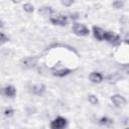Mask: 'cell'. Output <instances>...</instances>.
<instances>
[{
	"instance_id": "5b68a950",
	"label": "cell",
	"mask_w": 129,
	"mask_h": 129,
	"mask_svg": "<svg viewBox=\"0 0 129 129\" xmlns=\"http://www.w3.org/2000/svg\"><path fill=\"white\" fill-rule=\"evenodd\" d=\"M104 40H106V41L109 42L110 44L115 45V44L119 43V41H120V36H119L117 33L113 32V31H106L105 39H104Z\"/></svg>"
},
{
	"instance_id": "4fadbf2b",
	"label": "cell",
	"mask_w": 129,
	"mask_h": 129,
	"mask_svg": "<svg viewBox=\"0 0 129 129\" xmlns=\"http://www.w3.org/2000/svg\"><path fill=\"white\" fill-rule=\"evenodd\" d=\"M99 124L102 125V126H110V125L113 124V120L112 119H109L108 117H102L99 120Z\"/></svg>"
},
{
	"instance_id": "52a82bcc",
	"label": "cell",
	"mask_w": 129,
	"mask_h": 129,
	"mask_svg": "<svg viewBox=\"0 0 129 129\" xmlns=\"http://www.w3.org/2000/svg\"><path fill=\"white\" fill-rule=\"evenodd\" d=\"M92 30H93V35H94V37H95L97 40L102 41V40H104V39H105L106 31H105L103 28H101V27H99V26H96V25H95V26H93Z\"/></svg>"
},
{
	"instance_id": "8fae6325",
	"label": "cell",
	"mask_w": 129,
	"mask_h": 129,
	"mask_svg": "<svg viewBox=\"0 0 129 129\" xmlns=\"http://www.w3.org/2000/svg\"><path fill=\"white\" fill-rule=\"evenodd\" d=\"M3 94L8 98H13L16 95V89L13 86L8 85L3 89Z\"/></svg>"
},
{
	"instance_id": "e0dca14e",
	"label": "cell",
	"mask_w": 129,
	"mask_h": 129,
	"mask_svg": "<svg viewBox=\"0 0 129 129\" xmlns=\"http://www.w3.org/2000/svg\"><path fill=\"white\" fill-rule=\"evenodd\" d=\"M123 5H124V2H123V1H114V2L112 3V6H113L114 8H116V9L122 8Z\"/></svg>"
},
{
	"instance_id": "5bb4252c",
	"label": "cell",
	"mask_w": 129,
	"mask_h": 129,
	"mask_svg": "<svg viewBox=\"0 0 129 129\" xmlns=\"http://www.w3.org/2000/svg\"><path fill=\"white\" fill-rule=\"evenodd\" d=\"M23 10L25 12H28V13H31L34 11V6L31 4V3H25L23 4Z\"/></svg>"
},
{
	"instance_id": "30bf717a",
	"label": "cell",
	"mask_w": 129,
	"mask_h": 129,
	"mask_svg": "<svg viewBox=\"0 0 129 129\" xmlns=\"http://www.w3.org/2000/svg\"><path fill=\"white\" fill-rule=\"evenodd\" d=\"M71 73H72V70H71V69L61 68V69H56V70H54V71L52 72V75L55 76V77L61 78V77H64V76H67V75H69V74H71Z\"/></svg>"
},
{
	"instance_id": "2e32d148",
	"label": "cell",
	"mask_w": 129,
	"mask_h": 129,
	"mask_svg": "<svg viewBox=\"0 0 129 129\" xmlns=\"http://www.w3.org/2000/svg\"><path fill=\"white\" fill-rule=\"evenodd\" d=\"M0 36H1V38H0V44H1V45H2V44H4L5 42L9 41V38H8V36H6V35H5V33H4L3 31H1V33H0Z\"/></svg>"
},
{
	"instance_id": "ba28073f",
	"label": "cell",
	"mask_w": 129,
	"mask_h": 129,
	"mask_svg": "<svg viewBox=\"0 0 129 129\" xmlns=\"http://www.w3.org/2000/svg\"><path fill=\"white\" fill-rule=\"evenodd\" d=\"M45 86L43 84H35V85H32L30 87V93L35 95V96H41L44 92H45Z\"/></svg>"
},
{
	"instance_id": "3957f363",
	"label": "cell",
	"mask_w": 129,
	"mask_h": 129,
	"mask_svg": "<svg viewBox=\"0 0 129 129\" xmlns=\"http://www.w3.org/2000/svg\"><path fill=\"white\" fill-rule=\"evenodd\" d=\"M49 21L53 25L64 26L68 23V16H66L63 14H57V15H54V16H50L49 17Z\"/></svg>"
},
{
	"instance_id": "ac0fdd59",
	"label": "cell",
	"mask_w": 129,
	"mask_h": 129,
	"mask_svg": "<svg viewBox=\"0 0 129 129\" xmlns=\"http://www.w3.org/2000/svg\"><path fill=\"white\" fill-rule=\"evenodd\" d=\"M13 114H14V110L13 109H11V108H7V109H5L4 110V116L5 117H11V116H13Z\"/></svg>"
},
{
	"instance_id": "9c48e42d",
	"label": "cell",
	"mask_w": 129,
	"mask_h": 129,
	"mask_svg": "<svg viewBox=\"0 0 129 129\" xmlns=\"http://www.w3.org/2000/svg\"><path fill=\"white\" fill-rule=\"evenodd\" d=\"M89 79L92 83H95V84H99L103 81V75L99 72H92L90 75H89Z\"/></svg>"
},
{
	"instance_id": "6da1fadb",
	"label": "cell",
	"mask_w": 129,
	"mask_h": 129,
	"mask_svg": "<svg viewBox=\"0 0 129 129\" xmlns=\"http://www.w3.org/2000/svg\"><path fill=\"white\" fill-rule=\"evenodd\" d=\"M73 32L78 36H87L90 34V29L83 23L75 22L73 24Z\"/></svg>"
},
{
	"instance_id": "9a60e30c",
	"label": "cell",
	"mask_w": 129,
	"mask_h": 129,
	"mask_svg": "<svg viewBox=\"0 0 129 129\" xmlns=\"http://www.w3.org/2000/svg\"><path fill=\"white\" fill-rule=\"evenodd\" d=\"M88 101L92 105H97L99 103V100H98L97 96H95V95H89L88 96Z\"/></svg>"
},
{
	"instance_id": "8992f818",
	"label": "cell",
	"mask_w": 129,
	"mask_h": 129,
	"mask_svg": "<svg viewBox=\"0 0 129 129\" xmlns=\"http://www.w3.org/2000/svg\"><path fill=\"white\" fill-rule=\"evenodd\" d=\"M111 101L112 103L114 104L115 107H122L126 104V99L122 96V95H119V94H115V95H112L111 96Z\"/></svg>"
},
{
	"instance_id": "7a4b0ae2",
	"label": "cell",
	"mask_w": 129,
	"mask_h": 129,
	"mask_svg": "<svg viewBox=\"0 0 129 129\" xmlns=\"http://www.w3.org/2000/svg\"><path fill=\"white\" fill-rule=\"evenodd\" d=\"M68 125V120L64 117L57 116L50 122V129H64Z\"/></svg>"
},
{
	"instance_id": "d6986e66",
	"label": "cell",
	"mask_w": 129,
	"mask_h": 129,
	"mask_svg": "<svg viewBox=\"0 0 129 129\" xmlns=\"http://www.w3.org/2000/svg\"><path fill=\"white\" fill-rule=\"evenodd\" d=\"M60 3L66 7H70L74 4V1L73 0H62V1H60Z\"/></svg>"
},
{
	"instance_id": "7c38bea8",
	"label": "cell",
	"mask_w": 129,
	"mask_h": 129,
	"mask_svg": "<svg viewBox=\"0 0 129 129\" xmlns=\"http://www.w3.org/2000/svg\"><path fill=\"white\" fill-rule=\"evenodd\" d=\"M38 13L42 14V15H45V16H47V15L50 16L53 13V10H52V8L50 6H43L38 10Z\"/></svg>"
},
{
	"instance_id": "ffe728a7",
	"label": "cell",
	"mask_w": 129,
	"mask_h": 129,
	"mask_svg": "<svg viewBox=\"0 0 129 129\" xmlns=\"http://www.w3.org/2000/svg\"><path fill=\"white\" fill-rule=\"evenodd\" d=\"M125 129H129V128H125Z\"/></svg>"
},
{
	"instance_id": "277c9868",
	"label": "cell",
	"mask_w": 129,
	"mask_h": 129,
	"mask_svg": "<svg viewBox=\"0 0 129 129\" xmlns=\"http://www.w3.org/2000/svg\"><path fill=\"white\" fill-rule=\"evenodd\" d=\"M22 68L24 69H31L37 63V57L36 56H26L21 59L20 61Z\"/></svg>"
}]
</instances>
